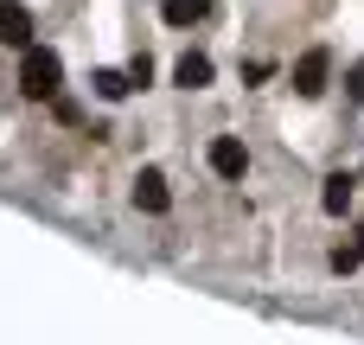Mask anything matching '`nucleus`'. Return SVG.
<instances>
[{
    "instance_id": "f257e3e1",
    "label": "nucleus",
    "mask_w": 364,
    "mask_h": 345,
    "mask_svg": "<svg viewBox=\"0 0 364 345\" xmlns=\"http://www.w3.org/2000/svg\"><path fill=\"white\" fill-rule=\"evenodd\" d=\"M58 83H64V64H58V51H45V45H26L19 90H26L32 102H58Z\"/></svg>"
},
{
    "instance_id": "f03ea898",
    "label": "nucleus",
    "mask_w": 364,
    "mask_h": 345,
    "mask_svg": "<svg viewBox=\"0 0 364 345\" xmlns=\"http://www.w3.org/2000/svg\"><path fill=\"white\" fill-rule=\"evenodd\" d=\"M326 77H333V51H326V45H314V51L294 58V96H320Z\"/></svg>"
},
{
    "instance_id": "7ed1b4c3",
    "label": "nucleus",
    "mask_w": 364,
    "mask_h": 345,
    "mask_svg": "<svg viewBox=\"0 0 364 345\" xmlns=\"http://www.w3.org/2000/svg\"><path fill=\"white\" fill-rule=\"evenodd\" d=\"M205 160H211V173H218V179H243V173H250V147H243L237 134H218Z\"/></svg>"
},
{
    "instance_id": "20e7f679",
    "label": "nucleus",
    "mask_w": 364,
    "mask_h": 345,
    "mask_svg": "<svg viewBox=\"0 0 364 345\" xmlns=\"http://www.w3.org/2000/svg\"><path fill=\"white\" fill-rule=\"evenodd\" d=\"M134 205H141V211H154V218L173 205V192H166V173H160V166H141V173H134Z\"/></svg>"
},
{
    "instance_id": "39448f33",
    "label": "nucleus",
    "mask_w": 364,
    "mask_h": 345,
    "mask_svg": "<svg viewBox=\"0 0 364 345\" xmlns=\"http://www.w3.org/2000/svg\"><path fill=\"white\" fill-rule=\"evenodd\" d=\"M352 192H358V173H333L326 192H320V211H326V218H346V211H352Z\"/></svg>"
},
{
    "instance_id": "423d86ee",
    "label": "nucleus",
    "mask_w": 364,
    "mask_h": 345,
    "mask_svg": "<svg viewBox=\"0 0 364 345\" xmlns=\"http://www.w3.org/2000/svg\"><path fill=\"white\" fill-rule=\"evenodd\" d=\"M0 38H6V45H19V51L32 45V13H26L19 0H0Z\"/></svg>"
},
{
    "instance_id": "0eeeda50",
    "label": "nucleus",
    "mask_w": 364,
    "mask_h": 345,
    "mask_svg": "<svg viewBox=\"0 0 364 345\" xmlns=\"http://www.w3.org/2000/svg\"><path fill=\"white\" fill-rule=\"evenodd\" d=\"M173 83H179V90H205V83H211V58H205V51H186V58L173 64Z\"/></svg>"
},
{
    "instance_id": "6e6552de",
    "label": "nucleus",
    "mask_w": 364,
    "mask_h": 345,
    "mask_svg": "<svg viewBox=\"0 0 364 345\" xmlns=\"http://www.w3.org/2000/svg\"><path fill=\"white\" fill-rule=\"evenodd\" d=\"M160 13H166V26H198L211 13V0H160Z\"/></svg>"
},
{
    "instance_id": "1a4fd4ad",
    "label": "nucleus",
    "mask_w": 364,
    "mask_h": 345,
    "mask_svg": "<svg viewBox=\"0 0 364 345\" xmlns=\"http://www.w3.org/2000/svg\"><path fill=\"white\" fill-rule=\"evenodd\" d=\"M90 83H96V96H102V102H122V96L134 90V77H128V70H96Z\"/></svg>"
},
{
    "instance_id": "9d476101",
    "label": "nucleus",
    "mask_w": 364,
    "mask_h": 345,
    "mask_svg": "<svg viewBox=\"0 0 364 345\" xmlns=\"http://www.w3.org/2000/svg\"><path fill=\"white\" fill-rule=\"evenodd\" d=\"M358 262H364V243H339V250H333V269H339V275H352Z\"/></svg>"
},
{
    "instance_id": "9b49d317",
    "label": "nucleus",
    "mask_w": 364,
    "mask_h": 345,
    "mask_svg": "<svg viewBox=\"0 0 364 345\" xmlns=\"http://www.w3.org/2000/svg\"><path fill=\"white\" fill-rule=\"evenodd\" d=\"M346 90H352V102H364V58L346 70Z\"/></svg>"
}]
</instances>
